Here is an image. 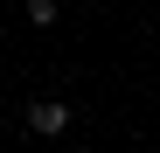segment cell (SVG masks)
<instances>
[{"mask_svg":"<svg viewBox=\"0 0 160 153\" xmlns=\"http://www.w3.org/2000/svg\"><path fill=\"white\" fill-rule=\"evenodd\" d=\"M28 21H35V28H49V21H56V0H28Z\"/></svg>","mask_w":160,"mask_h":153,"instance_id":"2","label":"cell"},{"mask_svg":"<svg viewBox=\"0 0 160 153\" xmlns=\"http://www.w3.org/2000/svg\"><path fill=\"white\" fill-rule=\"evenodd\" d=\"M28 125L42 139H56V132H70V105H63V97H35V105H28Z\"/></svg>","mask_w":160,"mask_h":153,"instance_id":"1","label":"cell"}]
</instances>
